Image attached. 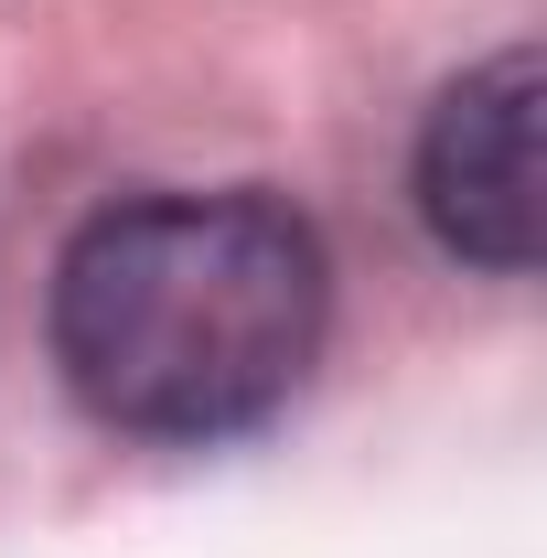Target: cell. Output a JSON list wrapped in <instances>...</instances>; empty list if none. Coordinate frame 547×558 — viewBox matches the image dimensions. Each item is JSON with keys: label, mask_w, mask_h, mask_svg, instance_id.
I'll list each match as a JSON object with an SVG mask.
<instances>
[{"label": "cell", "mask_w": 547, "mask_h": 558, "mask_svg": "<svg viewBox=\"0 0 547 558\" xmlns=\"http://www.w3.org/2000/svg\"><path fill=\"white\" fill-rule=\"evenodd\" d=\"M323 312V236L269 194H139L54 258V365L139 440H226L290 409Z\"/></svg>", "instance_id": "6da1fadb"}, {"label": "cell", "mask_w": 547, "mask_h": 558, "mask_svg": "<svg viewBox=\"0 0 547 558\" xmlns=\"http://www.w3.org/2000/svg\"><path fill=\"white\" fill-rule=\"evenodd\" d=\"M537 97L547 75L537 54H494L473 65L418 130V215L451 258H473L494 279H526L537 269Z\"/></svg>", "instance_id": "7a4b0ae2"}]
</instances>
